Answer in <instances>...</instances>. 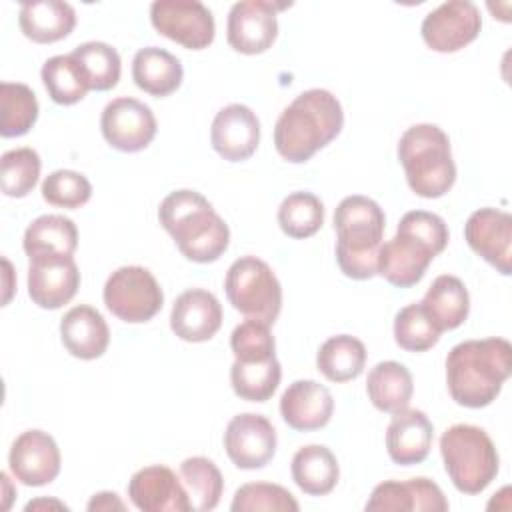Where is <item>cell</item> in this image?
<instances>
[{
    "label": "cell",
    "mask_w": 512,
    "mask_h": 512,
    "mask_svg": "<svg viewBox=\"0 0 512 512\" xmlns=\"http://www.w3.org/2000/svg\"><path fill=\"white\" fill-rule=\"evenodd\" d=\"M384 224V210L368 196H346L336 206V262L344 276L370 280L378 274V250Z\"/></svg>",
    "instance_id": "cell-4"
},
{
    "label": "cell",
    "mask_w": 512,
    "mask_h": 512,
    "mask_svg": "<svg viewBox=\"0 0 512 512\" xmlns=\"http://www.w3.org/2000/svg\"><path fill=\"white\" fill-rule=\"evenodd\" d=\"M444 470L462 494H480L496 478L500 458L490 436L474 424H454L440 436Z\"/></svg>",
    "instance_id": "cell-6"
},
{
    "label": "cell",
    "mask_w": 512,
    "mask_h": 512,
    "mask_svg": "<svg viewBox=\"0 0 512 512\" xmlns=\"http://www.w3.org/2000/svg\"><path fill=\"white\" fill-rule=\"evenodd\" d=\"M290 4L270 0H242L232 4L226 22L228 44L240 54H262L278 36V10Z\"/></svg>",
    "instance_id": "cell-10"
},
{
    "label": "cell",
    "mask_w": 512,
    "mask_h": 512,
    "mask_svg": "<svg viewBox=\"0 0 512 512\" xmlns=\"http://www.w3.org/2000/svg\"><path fill=\"white\" fill-rule=\"evenodd\" d=\"M276 442L272 422L254 412L236 414L224 432V450L240 470L264 468L276 454Z\"/></svg>",
    "instance_id": "cell-13"
},
{
    "label": "cell",
    "mask_w": 512,
    "mask_h": 512,
    "mask_svg": "<svg viewBox=\"0 0 512 512\" xmlns=\"http://www.w3.org/2000/svg\"><path fill=\"white\" fill-rule=\"evenodd\" d=\"M8 466L24 486H46L60 474V448L48 432L26 430L12 442Z\"/></svg>",
    "instance_id": "cell-16"
},
{
    "label": "cell",
    "mask_w": 512,
    "mask_h": 512,
    "mask_svg": "<svg viewBox=\"0 0 512 512\" xmlns=\"http://www.w3.org/2000/svg\"><path fill=\"white\" fill-rule=\"evenodd\" d=\"M420 304L440 332L462 326L470 312L468 290L464 282L452 274L438 276L426 290Z\"/></svg>",
    "instance_id": "cell-27"
},
{
    "label": "cell",
    "mask_w": 512,
    "mask_h": 512,
    "mask_svg": "<svg viewBox=\"0 0 512 512\" xmlns=\"http://www.w3.org/2000/svg\"><path fill=\"white\" fill-rule=\"evenodd\" d=\"M80 288V270L72 256H36L28 266V296L44 310L68 304Z\"/></svg>",
    "instance_id": "cell-15"
},
{
    "label": "cell",
    "mask_w": 512,
    "mask_h": 512,
    "mask_svg": "<svg viewBox=\"0 0 512 512\" xmlns=\"http://www.w3.org/2000/svg\"><path fill=\"white\" fill-rule=\"evenodd\" d=\"M18 24L28 40L36 44H52L74 30L76 12L68 2L30 0L20 4Z\"/></svg>",
    "instance_id": "cell-25"
},
{
    "label": "cell",
    "mask_w": 512,
    "mask_h": 512,
    "mask_svg": "<svg viewBox=\"0 0 512 512\" xmlns=\"http://www.w3.org/2000/svg\"><path fill=\"white\" fill-rule=\"evenodd\" d=\"M42 160L34 148H14L0 158V188L10 198L28 196L40 176Z\"/></svg>",
    "instance_id": "cell-38"
},
{
    "label": "cell",
    "mask_w": 512,
    "mask_h": 512,
    "mask_svg": "<svg viewBox=\"0 0 512 512\" xmlns=\"http://www.w3.org/2000/svg\"><path fill=\"white\" fill-rule=\"evenodd\" d=\"M162 228L172 236L184 258L208 264L230 244V228L212 204L196 190H174L158 208Z\"/></svg>",
    "instance_id": "cell-3"
},
{
    "label": "cell",
    "mask_w": 512,
    "mask_h": 512,
    "mask_svg": "<svg viewBox=\"0 0 512 512\" xmlns=\"http://www.w3.org/2000/svg\"><path fill=\"white\" fill-rule=\"evenodd\" d=\"M482 28V16L470 0H450L434 8L422 20V40L434 52H458L468 46Z\"/></svg>",
    "instance_id": "cell-11"
},
{
    "label": "cell",
    "mask_w": 512,
    "mask_h": 512,
    "mask_svg": "<svg viewBox=\"0 0 512 512\" xmlns=\"http://www.w3.org/2000/svg\"><path fill=\"white\" fill-rule=\"evenodd\" d=\"M366 364L364 344L350 334L328 338L316 354V368L330 382H350L358 378Z\"/></svg>",
    "instance_id": "cell-31"
},
{
    "label": "cell",
    "mask_w": 512,
    "mask_h": 512,
    "mask_svg": "<svg viewBox=\"0 0 512 512\" xmlns=\"http://www.w3.org/2000/svg\"><path fill=\"white\" fill-rule=\"evenodd\" d=\"M398 160L416 196L440 198L456 182L448 134L436 124H414L398 142Z\"/></svg>",
    "instance_id": "cell-5"
},
{
    "label": "cell",
    "mask_w": 512,
    "mask_h": 512,
    "mask_svg": "<svg viewBox=\"0 0 512 512\" xmlns=\"http://www.w3.org/2000/svg\"><path fill=\"white\" fill-rule=\"evenodd\" d=\"M42 198L58 208H80L92 196V184L88 178L74 170H56L42 182Z\"/></svg>",
    "instance_id": "cell-42"
},
{
    "label": "cell",
    "mask_w": 512,
    "mask_h": 512,
    "mask_svg": "<svg viewBox=\"0 0 512 512\" xmlns=\"http://www.w3.org/2000/svg\"><path fill=\"white\" fill-rule=\"evenodd\" d=\"M128 496L144 512H188L192 510L182 480L162 464L144 466L132 474Z\"/></svg>",
    "instance_id": "cell-17"
},
{
    "label": "cell",
    "mask_w": 512,
    "mask_h": 512,
    "mask_svg": "<svg viewBox=\"0 0 512 512\" xmlns=\"http://www.w3.org/2000/svg\"><path fill=\"white\" fill-rule=\"evenodd\" d=\"M282 378V366L278 358L264 362H238L230 368V384L238 398L248 402H266L276 392Z\"/></svg>",
    "instance_id": "cell-34"
},
{
    "label": "cell",
    "mask_w": 512,
    "mask_h": 512,
    "mask_svg": "<svg viewBox=\"0 0 512 512\" xmlns=\"http://www.w3.org/2000/svg\"><path fill=\"white\" fill-rule=\"evenodd\" d=\"M366 510L374 512H402V510H416V512H446L448 500L444 498L440 486L430 478H410V480H386L380 482L366 506Z\"/></svg>",
    "instance_id": "cell-20"
},
{
    "label": "cell",
    "mask_w": 512,
    "mask_h": 512,
    "mask_svg": "<svg viewBox=\"0 0 512 512\" xmlns=\"http://www.w3.org/2000/svg\"><path fill=\"white\" fill-rule=\"evenodd\" d=\"M88 510L96 512V510H126L124 502L118 498L116 492H98L92 496V500L88 502Z\"/></svg>",
    "instance_id": "cell-44"
},
{
    "label": "cell",
    "mask_w": 512,
    "mask_h": 512,
    "mask_svg": "<svg viewBox=\"0 0 512 512\" xmlns=\"http://www.w3.org/2000/svg\"><path fill=\"white\" fill-rule=\"evenodd\" d=\"M70 54L78 62L86 78L88 90L106 92L118 84L122 62H120V54L110 44L92 40L76 46Z\"/></svg>",
    "instance_id": "cell-33"
},
{
    "label": "cell",
    "mask_w": 512,
    "mask_h": 512,
    "mask_svg": "<svg viewBox=\"0 0 512 512\" xmlns=\"http://www.w3.org/2000/svg\"><path fill=\"white\" fill-rule=\"evenodd\" d=\"M230 348L238 362H264L276 356L270 324L254 318H246L232 330Z\"/></svg>",
    "instance_id": "cell-41"
},
{
    "label": "cell",
    "mask_w": 512,
    "mask_h": 512,
    "mask_svg": "<svg viewBox=\"0 0 512 512\" xmlns=\"http://www.w3.org/2000/svg\"><path fill=\"white\" fill-rule=\"evenodd\" d=\"M440 330L420 302L404 306L394 318V340L406 352H426L440 340Z\"/></svg>",
    "instance_id": "cell-39"
},
{
    "label": "cell",
    "mask_w": 512,
    "mask_h": 512,
    "mask_svg": "<svg viewBox=\"0 0 512 512\" xmlns=\"http://www.w3.org/2000/svg\"><path fill=\"white\" fill-rule=\"evenodd\" d=\"M100 130L112 148L120 152H140L156 136V118L144 102L120 96L104 106Z\"/></svg>",
    "instance_id": "cell-12"
},
{
    "label": "cell",
    "mask_w": 512,
    "mask_h": 512,
    "mask_svg": "<svg viewBox=\"0 0 512 512\" xmlns=\"http://www.w3.org/2000/svg\"><path fill=\"white\" fill-rule=\"evenodd\" d=\"M434 438V426L422 410L396 412L386 428V450L394 464L412 466L426 460Z\"/></svg>",
    "instance_id": "cell-23"
},
{
    "label": "cell",
    "mask_w": 512,
    "mask_h": 512,
    "mask_svg": "<svg viewBox=\"0 0 512 512\" xmlns=\"http://www.w3.org/2000/svg\"><path fill=\"white\" fill-rule=\"evenodd\" d=\"M400 232L412 234L418 240H422L424 244H428L436 256L446 248L448 244V226L446 222L434 214V212H426V210H410L400 218L398 224Z\"/></svg>",
    "instance_id": "cell-43"
},
{
    "label": "cell",
    "mask_w": 512,
    "mask_h": 512,
    "mask_svg": "<svg viewBox=\"0 0 512 512\" xmlns=\"http://www.w3.org/2000/svg\"><path fill=\"white\" fill-rule=\"evenodd\" d=\"M180 480L188 492L192 510H214L224 492V478L218 466L206 456H192L180 464Z\"/></svg>",
    "instance_id": "cell-32"
},
{
    "label": "cell",
    "mask_w": 512,
    "mask_h": 512,
    "mask_svg": "<svg viewBox=\"0 0 512 512\" xmlns=\"http://www.w3.org/2000/svg\"><path fill=\"white\" fill-rule=\"evenodd\" d=\"M334 412V398L330 390L316 380L292 382L280 398L282 420L298 432H312L324 428Z\"/></svg>",
    "instance_id": "cell-22"
},
{
    "label": "cell",
    "mask_w": 512,
    "mask_h": 512,
    "mask_svg": "<svg viewBox=\"0 0 512 512\" xmlns=\"http://www.w3.org/2000/svg\"><path fill=\"white\" fill-rule=\"evenodd\" d=\"M278 224L290 238H310L324 224V204L312 192H292L278 206Z\"/></svg>",
    "instance_id": "cell-37"
},
{
    "label": "cell",
    "mask_w": 512,
    "mask_h": 512,
    "mask_svg": "<svg viewBox=\"0 0 512 512\" xmlns=\"http://www.w3.org/2000/svg\"><path fill=\"white\" fill-rule=\"evenodd\" d=\"M210 142L228 162L248 160L260 142V120L246 104H228L212 120Z\"/></svg>",
    "instance_id": "cell-18"
},
{
    "label": "cell",
    "mask_w": 512,
    "mask_h": 512,
    "mask_svg": "<svg viewBox=\"0 0 512 512\" xmlns=\"http://www.w3.org/2000/svg\"><path fill=\"white\" fill-rule=\"evenodd\" d=\"M22 246L28 258L72 256L78 248V228L62 214H44L26 228Z\"/></svg>",
    "instance_id": "cell-30"
},
{
    "label": "cell",
    "mask_w": 512,
    "mask_h": 512,
    "mask_svg": "<svg viewBox=\"0 0 512 512\" xmlns=\"http://www.w3.org/2000/svg\"><path fill=\"white\" fill-rule=\"evenodd\" d=\"M150 22L158 34L188 50L208 48L216 36L212 12L198 0H156Z\"/></svg>",
    "instance_id": "cell-9"
},
{
    "label": "cell",
    "mask_w": 512,
    "mask_h": 512,
    "mask_svg": "<svg viewBox=\"0 0 512 512\" xmlns=\"http://www.w3.org/2000/svg\"><path fill=\"white\" fill-rule=\"evenodd\" d=\"M436 252L412 234L396 230V236L380 244L378 274L396 288H410L422 280Z\"/></svg>",
    "instance_id": "cell-19"
},
{
    "label": "cell",
    "mask_w": 512,
    "mask_h": 512,
    "mask_svg": "<svg viewBox=\"0 0 512 512\" xmlns=\"http://www.w3.org/2000/svg\"><path fill=\"white\" fill-rule=\"evenodd\" d=\"M104 304L122 322L142 324L152 320L164 304V294L154 274L144 266H120L104 284Z\"/></svg>",
    "instance_id": "cell-8"
},
{
    "label": "cell",
    "mask_w": 512,
    "mask_h": 512,
    "mask_svg": "<svg viewBox=\"0 0 512 512\" xmlns=\"http://www.w3.org/2000/svg\"><path fill=\"white\" fill-rule=\"evenodd\" d=\"M342 126L344 112L340 100L330 90L310 88L300 92L278 116L274 148L284 160L302 164L328 146Z\"/></svg>",
    "instance_id": "cell-2"
},
{
    "label": "cell",
    "mask_w": 512,
    "mask_h": 512,
    "mask_svg": "<svg viewBox=\"0 0 512 512\" xmlns=\"http://www.w3.org/2000/svg\"><path fill=\"white\" fill-rule=\"evenodd\" d=\"M222 326V306L218 298L202 288L182 292L170 312V328L184 342H206Z\"/></svg>",
    "instance_id": "cell-21"
},
{
    "label": "cell",
    "mask_w": 512,
    "mask_h": 512,
    "mask_svg": "<svg viewBox=\"0 0 512 512\" xmlns=\"http://www.w3.org/2000/svg\"><path fill=\"white\" fill-rule=\"evenodd\" d=\"M60 338L64 348L80 360L100 358L110 342V330L104 316L88 306L80 304L70 308L60 320Z\"/></svg>",
    "instance_id": "cell-24"
},
{
    "label": "cell",
    "mask_w": 512,
    "mask_h": 512,
    "mask_svg": "<svg viewBox=\"0 0 512 512\" xmlns=\"http://www.w3.org/2000/svg\"><path fill=\"white\" fill-rule=\"evenodd\" d=\"M300 506L280 484L248 482L242 484L230 504L232 512H296Z\"/></svg>",
    "instance_id": "cell-40"
},
{
    "label": "cell",
    "mask_w": 512,
    "mask_h": 512,
    "mask_svg": "<svg viewBox=\"0 0 512 512\" xmlns=\"http://www.w3.org/2000/svg\"><path fill=\"white\" fill-rule=\"evenodd\" d=\"M4 262V268H6V278H10L12 276V268H10V262L4 258L2 260ZM10 294H12V286H10V282L6 280V294H4V304H8V300H10Z\"/></svg>",
    "instance_id": "cell-46"
},
{
    "label": "cell",
    "mask_w": 512,
    "mask_h": 512,
    "mask_svg": "<svg viewBox=\"0 0 512 512\" xmlns=\"http://www.w3.org/2000/svg\"><path fill=\"white\" fill-rule=\"evenodd\" d=\"M44 88L48 96L62 106H70L80 102L86 92L88 84L72 54H58L44 62L40 70Z\"/></svg>",
    "instance_id": "cell-36"
},
{
    "label": "cell",
    "mask_w": 512,
    "mask_h": 512,
    "mask_svg": "<svg viewBox=\"0 0 512 512\" xmlns=\"http://www.w3.org/2000/svg\"><path fill=\"white\" fill-rule=\"evenodd\" d=\"M366 392L374 408H378L380 412L396 414L408 408L414 394V380L404 364L396 360H386L370 368Z\"/></svg>",
    "instance_id": "cell-29"
},
{
    "label": "cell",
    "mask_w": 512,
    "mask_h": 512,
    "mask_svg": "<svg viewBox=\"0 0 512 512\" xmlns=\"http://www.w3.org/2000/svg\"><path fill=\"white\" fill-rule=\"evenodd\" d=\"M224 290L234 310L246 318L272 326L282 310V286L272 268L256 256H242L230 264Z\"/></svg>",
    "instance_id": "cell-7"
},
{
    "label": "cell",
    "mask_w": 512,
    "mask_h": 512,
    "mask_svg": "<svg viewBox=\"0 0 512 512\" xmlns=\"http://www.w3.org/2000/svg\"><path fill=\"white\" fill-rule=\"evenodd\" d=\"M0 134L4 138L24 136L38 120V100L30 86L20 82L0 84Z\"/></svg>",
    "instance_id": "cell-35"
},
{
    "label": "cell",
    "mask_w": 512,
    "mask_h": 512,
    "mask_svg": "<svg viewBox=\"0 0 512 512\" xmlns=\"http://www.w3.org/2000/svg\"><path fill=\"white\" fill-rule=\"evenodd\" d=\"M40 508H60V510H66L68 506L62 504V502H58V500H46V498L32 500V502H28V504L24 506L26 512H30V510H40Z\"/></svg>",
    "instance_id": "cell-45"
},
{
    "label": "cell",
    "mask_w": 512,
    "mask_h": 512,
    "mask_svg": "<svg viewBox=\"0 0 512 512\" xmlns=\"http://www.w3.org/2000/svg\"><path fill=\"white\" fill-rule=\"evenodd\" d=\"M182 64L180 60L164 48L146 46L134 54L132 78L134 84L150 96L164 98L176 92L182 84Z\"/></svg>",
    "instance_id": "cell-26"
},
{
    "label": "cell",
    "mask_w": 512,
    "mask_h": 512,
    "mask_svg": "<svg viewBox=\"0 0 512 512\" xmlns=\"http://www.w3.org/2000/svg\"><path fill=\"white\" fill-rule=\"evenodd\" d=\"M292 480L308 496H324L338 484L340 468L330 448L322 444H308L296 450L290 464Z\"/></svg>",
    "instance_id": "cell-28"
},
{
    "label": "cell",
    "mask_w": 512,
    "mask_h": 512,
    "mask_svg": "<svg viewBox=\"0 0 512 512\" xmlns=\"http://www.w3.org/2000/svg\"><path fill=\"white\" fill-rule=\"evenodd\" d=\"M512 372V346L504 338L466 340L446 356V384L452 400L466 408L492 404Z\"/></svg>",
    "instance_id": "cell-1"
},
{
    "label": "cell",
    "mask_w": 512,
    "mask_h": 512,
    "mask_svg": "<svg viewBox=\"0 0 512 512\" xmlns=\"http://www.w3.org/2000/svg\"><path fill=\"white\" fill-rule=\"evenodd\" d=\"M468 246L500 274L512 270V216L498 208H480L464 224Z\"/></svg>",
    "instance_id": "cell-14"
}]
</instances>
